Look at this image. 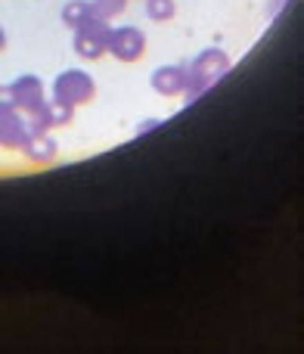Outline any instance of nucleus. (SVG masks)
I'll use <instances>...</instances> for the list:
<instances>
[{"label": "nucleus", "instance_id": "obj_4", "mask_svg": "<svg viewBox=\"0 0 304 354\" xmlns=\"http://www.w3.org/2000/svg\"><path fill=\"white\" fill-rule=\"evenodd\" d=\"M106 53H112L122 62H137L146 53V35L140 28H131V25H122V28L109 31V44H106Z\"/></svg>", "mask_w": 304, "mask_h": 354}, {"label": "nucleus", "instance_id": "obj_10", "mask_svg": "<svg viewBox=\"0 0 304 354\" xmlns=\"http://www.w3.org/2000/svg\"><path fill=\"white\" fill-rule=\"evenodd\" d=\"M128 0H91V12L93 19H103V22H112L115 16H122Z\"/></svg>", "mask_w": 304, "mask_h": 354}, {"label": "nucleus", "instance_id": "obj_2", "mask_svg": "<svg viewBox=\"0 0 304 354\" xmlns=\"http://www.w3.org/2000/svg\"><path fill=\"white\" fill-rule=\"evenodd\" d=\"M97 97V84L84 68H68L53 81V100L62 106H84Z\"/></svg>", "mask_w": 304, "mask_h": 354}, {"label": "nucleus", "instance_id": "obj_6", "mask_svg": "<svg viewBox=\"0 0 304 354\" xmlns=\"http://www.w3.org/2000/svg\"><path fill=\"white\" fill-rule=\"evenodd\" d=\"M31 140L28 134V122L22 118V112L6 106L0 109V147L3 149H22Z\"/></svg>", "mask_w": 304, "mask_h": 354}, {"label": "nucleus", "instance_id": "obj_3", "mask_svg": "<svg viewBox=\"0 0 304 354\" xmlns=\"http://www.w3.org/2000/svg\"><path fill=\"white\" fill-rule=\"evenodd\" d=\"M109 31H112L109 22L91 16L84 25L75 28V53L81 59H99L106 53V44H109Z\"/></svg>", "mask_w": 304, "mask_h": 354}, {"label": "nucleus", "instance_id": "obj_13", "mask_svg": "<svg viewBox=\"0 0 304 354\" xmlns=\"http://www.w3.org/2000/svg\"><path fill=\"white\" fill-rule=\"evenodd\" d=\"M3 47H6V35H3V28H0V53H3Z\"/></svg>", "mask_w": 304, "mask_h": 354}, {"label": "nucleus", "instance_id": "obj_12", "mask_svg": "<svg viewBox=\"0 0 304 354\" xmlns=\"http://www.w3.org/2000/svg\"><path fill=\"white\" fill-rule=\"evenodd\" d=\"M12 106V93H10V84H0V109Z\"/></svg>", "mask_w": 304, "mask_h": 354}, {"label": "nucleus", "instance_id": "obj_5", "mask_svg": "<svg viewBox=\"0 0 304 354\" xmlns=\"http://www.w3.org/2000/svg\"><path fill=\"white\" fill-rule=\"evenodd\" d=\"M10 93H12V109L28 112V115L47 103V97H44V81L37 78V75H22V78H16L10 84Z\"/></svg>", "mask_w": 304, "mask_h": 354}, {"label": "nucleus", "instance_id": "obj_8", "mask_svg": "<svg viewBox=\"0 0 304 354\" xmlns=\"http://www.w3.org/2000/svg\"><path fill=\"white\" fill-rule=\"evenodd\" d=\"M22 153L28 156V162H35V165H50V162L56 159V153H59V143H56L53 137L41 134V137H31L22 147Z\"/></svg>", "mask_w": 304, "mask_h": 354}, {"label": "nucleus", "instance_id": "obj_1", "mask_svg": "<svg viewBox=\"0 0 304 354\" xmlns=\"http://www.w3.org/2000/svg\"><path fill=\"white\" fill-rule=\"evenodd\" d=\"M230 72V56L224 53V50H205V53H199L193 59V66L187 68V103H193V100H199L202 93L208 91V87H214L224 75Z\"/></svg>", "mask_w": 304, "mask_h": 354}, {"label": "nucleus", "instance_id": "obj_7", "mask_svg": "<svg viewBox=\"0 0 304 354\" xmlns=\"http://www.w3.org/2000/svg\"><path fill=\"white\" fill-rule=\"evenodd\" d=\"M152 91L162 97H177L187 91V68L183 66H162L152 72Z\"/></svg>", "mask_w": 304, "mask_h": 354}, {"label": "nucleus", "instance_id": "obj_9", "mask_svg": "<svg viewBox=\"0 0 304 354\" xmlns=\"http://www.w3.org/2000/svg\"><path fill=\"white\" fill-rule=\"evenodd\" d=\"M91 16H93V12H91V0H72V3L62 6V22H66L68 28L84 25Z\"/></svg>", "mask_w": 304, "mask_h": 354}, {"label": "nucleus", "instance_id": "obj_11", "mask_svg": "<svg viewBox=\"0 0 304 354\" xmlns=\"http://www.w3.org/2000/svg\"><path fill=\"white\" fill-rule=\"evenodd\" d=\"M174 0H146V16L152 22H168V19H174Z\"/></svg>", "mask_w": 304, "mask_h": 354}]
</instances>
